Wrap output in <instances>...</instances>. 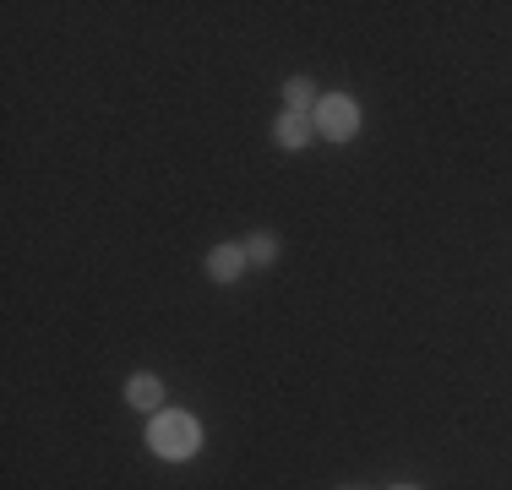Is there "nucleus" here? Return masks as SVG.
I'll list each match as a JSON object with an SVG mask.
<instances>
[{
  "instance_id": "4",
  "label": "nucleus",
  "mask_w": 512,
  "mask_h": 490,
  "mask_svg": "<svg viewBox=\"0 0 512 490\" xmlns=\"http://www.w3.org/2000/svg\"><path fill=\"white\" fill-rule=\"evenodd\" d=\"M316 137V126H311V115H295V109H284V115L273 120V142L284 147V153H300Z\"/></svg>"
},
{
  "instance_id": "2",
  "label": "nucleus",
  "mask_w": 512,
  "mask_h": 490,
  "mask_svg": "<svg viewBox=\"0 0 512 490\" xmlns=\"http://www.w3.org/2000/svg\"><path fill=\"white\" fill-rule=\"evenodd\" d=\"M311 126H316V137H327V142H349L360 131V104L349 93H322L311 109Z\"/></svg>"
},
{
  "instance_id": "6",
  "label": "nucleus",
  "mask_w": 512,
  "mask_h": 490,
  "mask_svg": "<svg viewBox=\"0 0 512 490\" xmlns=\"http://www.w3.org/2000/svg\"><path fill=\"white\" fill-rule=\"evenodd\" d=\"M284 109L311 115V109H316V82H311V77H289V82H284Z\"/></svg>"
},
{
  "instance_id": "7",
  "label": "nucleus",
  "mask_w": 512,
  "mask_h": 490,
  "mask_svg": "<svg viewBox=\"0 0 512 490\" xmlns=\"http://www.w3.org/2000/svg\"><path fill=\"white\" fill-rule=\"evenodd\" d=\"M246 256H251V267H273L278 262V240L267 235V229H256V235L246 240Z\"/></svg>"
},
{
  "instance_id": "8",
  "label": "nucleus",
  "mask_w": 512,
  "mask_h": 490,
  "mask_svg": "<svg viewBox=\"0 0 512 490\" xmlns=\"http://www.w3.org/2000/svg\"><path fill=\"white\" fill-rule=\"evenodd\" d=\"M393 490H420V485H393Z\"/></svg>"
},
{
  "instance_id": "5",
  "label": "nucleus",
  "mask_w": 512,
  "mask_h": 490,
  "mask_svg": "<svg viewBox=\"0 0 512 490\" xmlns=\"http://www.w3.org/2000/svg\"><path fill=\"white\" fill-rule=\"evenodd\" d=\"M126 403H131V409H142V414H158V409H164V382H158L153 371H137L126 382Z\"/></svg>"
},
{
  "instance_id": "1",
  "label": "nucleus",
  "mask_w": 512,
  "mask_h": 490,
  "mask_svg": "<svg viewBox=\"0 0 512 490\" xmlns=\"http://www.w3.org/2000/svg\"><path fill=\"white\" fill-rule=\"evenodd\" d=\"M197 447H202L197 414H186V409H158V414H148V452H153V458L186 463V458H197Z\"/></svg>"
},
{
  "instance_id": "3",
  "label": "nucleus",
  "mask_w": 512,
  "mask_h": 490,
  "mask_svg": "<svg viewBox=\"0 0 512 490\" xmlns=\"http://www.w3.org/2000/svg\"><path fill=\"white\" fill-rule=\"evenodd\" d=\"M246 267H251V256H246V245H235V240L207 251V278H213V284H235Z\"/></svg>"
}]
</instances>
